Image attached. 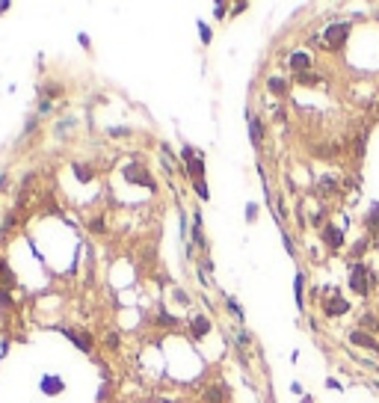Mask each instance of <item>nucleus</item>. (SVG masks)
Instances as JSON below:
<instances>
[{"label":"nucleus","mask_w":379,"mask_h":403,"mask_svg":"<svg viewBox=\"0 0 379 403\" xmlns=\"http://www.w3.org/2000/svg\"><path fill=\"white\" fill-rule=\"evenodd\" d=\"M184 163H187L190 178H193L196 184H202V181H205V160H202V154L187 145V148H184Z\"/></svg>","instance_id":"obj_1"},{"label":"nucleus","mask_w":379,"mask_h":403,"mask_svg":"<svg viewBox=\"0 0 379 403\" xmlns=\"http://www.w3.org/2000/svg\"><path fill=\"white\" fill-rule=\"evenodd\" d=\"M350 285H353V291H356V294H362V297H368V294H371V288H374V279H371V270H368L365 264H359V267H353V276H350Z\"/></svg>","instance_id":"obj_2"},{"label":"nucleus","mask_w":379,"mask_h":403,"mask_svg":"<svg viewBox=\"0 0 379 403\" xmlns=\"http://www.w3.org/2000/svg\"><path fill=\"white\" fill-rule=\"evenodd\" d=\"M347 36H350V27H347V24H332V27L323 33V39H326L329 47H341Z\"/></svg>","instance_id":"obj_3"},{"label":"nucleus","mask_w":379,"mask_h":403,"mask_svg":"<svg viewBox=\"0 0 379 403\" xmlns=\"http://www.w3.org/2000/svg\"><path fill=\"white\" fill-rule=\"evenodd\" d=\"M350 309V303L347 300H341V297H329L326 303H323V312L329 314V317H338V314H344Z\"/></svg>","instance_id":"obj_4"},{"label":"nucleus","mask_w":379,"mask_h":403,"mask_svg":"<svg viewBox=\"0 0 379 403\" xmlns=\"http://www.w3.org/2000/svg\"><path fill=\"white\" fill-rule=\"evenodd\" d=\"M350 341H353V344H359V347H365V350H379L377 338H374V335H368V332H362V329H353V332H350Z\"/></svg>","instance_id":"obj_5"},{"label":"nucleus","mask_w":379,"mask_h":403,"mask_svg":"<svg viewBox=\"0 0 379 403\" xmlns=\"http://www.w3.org/2000/svg\"><path fill=\"white\" fill-rule=\"evenodd\" d=\"M323 240H326L332 249H338V246L344 243V231H341L338 225H326V228H323Z\"/></svg>","instance_id":"obj_6"},{"label":"nucleus","mask_w":379,"mask_h":403,"mask_svg":"<svg viewBox=\"0 0 379 403\" xmlns=\"http://www.w3.org/2000/svg\"><path fill=\"white\" fill-rule=\"evenodd\" d=\"M130 181H136V184H145V187H154V181L148 178V172L142 169V166H127V172H125Z\"/></svg>","instance_id":"obj_7"},{"label":"nucleus","mask_w":379,"mask_h":403,"mask_svg":"<svg viewBox=\"0 0 379 403\" xmlns=\"http://www.w3.org/2000/svg\"><path fill=\"white\" fill-rule=\"evenodd\" d=\"M190 329H193V335H196V338H205V335L211 332V320H208V317H202V314H196V317L190 320Z\"/></svg>","instance_id":"obj_8"},{"label":"nucleus","mask_w":379,"mask_h":403,"mask_svg":"<svg viewBox=\"0 0 379 403\" xmlns=\"http://www.w3.org/2000/svg\"><path fill=\"white\" fill-rule=\"evenodd\" d=\"M246 119H249V134H252V142H255V145H261V139H264V128H261L258 116H255V113H246Z\"/></svg>","instance_id":"obj_9"},{"label":"nucleus","mask_w":379,"mask_h":403,"mask_svg":"<svg viewBox=\"0 0 379 403\" xmlns=\"http://www.w3.org/2000/svg\"><path fill=\"white\" fill-rule=\"evenodd\" d=\"M308 65H311V56H308V53H302V50H299V53H291V68H294V71L302 74V71H308Z\"/></svg>","instance_id":"obj_10"},{"label":"nucleus","mask_w":379,"mask_h":403,"mask_svg":"<svg viewBox=\"0 0 379 403\" xmlns=\"http://www.w3.org/2000/svg\"><path fill=\"white\" fill-rule=\"evenodd\" d=\"M62 389H65V386H62V380H56V377H44V380H42V392H44V395H59Z\"/></svg>","instance_id":"obj_11"},{"label":"nucleus","mask_w":379,"mask_h":403,"mask_svg":"<svg viewBox=\"0 0 379 403\" xmlns=\"http://www.w3.org/2000/svg\"><path fill=\"white\" fill-rule=\"evenodd\" d=\"M205 401H208V403H222V401H225V389H222V386L208 389V392H205Z\"/></svg>","instance_id":"obj_12"},{"label":"nucleus","mask_w":379,"mask_h":403,"mask_svg":"<svg viewBox=\"0 0 379 403\" xmlns=\"http://www.w3.org/2000/svg\"><path fill=\"white\" fill-rule=\"evenodd\" d=\"M193 240H196L199 246H205V237H202V214L193 217Z\"/></svg>","instance_id":"obj_13"},{"label":"nucleus","mask_w":379,"mask_h":403,"mask_svg":"<svg viewBox=\"0 0 379 403\" xmlns=\"http://www.w3.org/2000/svg\"><path fill=\"white\" fill-rule=\"evenodd\" d=\"M365 223H368V228H374V231H379V205H374V208L368 211Z\"/></svg>","instance_id":"obj_14"},{"label":"nucleus","mask_w":379,"mask_h":403,"mask_svg":"<svg viewBox=\"0 0 379 403\" xmlns=\"http://www.w3.org/2000/svg\"><path fill=\"white\" fill-rule=\"evenodd\" d=\"M359 323H362V332H377V317H374V314H362V320H359Z\"/></svg>","instance_id":"obj_15"},{"label":"nucleus","mask_w":379,"mask_h":403,"mask_svg":"<svg viewBox=\"0 0 379 403\" xmlns=\"http://www.w3.org/2000/svg\"><path fill=\"white\" fill-rule=\"evenodd\" d=\"M285 89H288V83H285L282 77H270V92H276V95H285Z\"/></svg>","instance_id":"obj_16"},{"label":"nucleus","mask_w":379,"mask_h":403,"mask_svg":"<svg viewBox=\"0 0 379 403\" xmlns=\"http://www.w3.org/2000/svg\"><path fill=\"white\" fill-rule=\"evenodd\" d=\"M302 285H305V276L296 273V282H294V294H296V306H302Z\"/></svg>","instance_id":"obj_17"},{"label":"nucleus","mask_w":379,"mask_h":403,"mask_svg":"<svg viewBox=\"0 0 379 403\" xmlns=\"http://www.w3.org/2000/svg\"><path fill=\"white\" fill-rule=\"evenodd\" d=\"M296 80H299V83H314V80H317V74H311V71H302V74H296Z\"/></svg>","instance_id":"obj_18"},{"label":"nucleus","mask_w":379,"mask_h":403,"mask_svg":"<svg viewBox=\"0 0 379 403\" xmlns=\"http://www.w3.org/2000/svg\"><path fill=\"white\" fill-rule=\"evenodd\" d=\"M320 187H323V193H335V181H332V178H323Z\"/></svg>","instance_id":"obj_19"},{"label":"nucleus","mask_w":379,"mask_h":403,"mask_svg":"<svg viewBox=\"0 0 379 403\" xmlns=\"http://www.w3.org/2000/svg\"><path fill=\"white\" fill-rule=\"evenodd\" d=\"M199 33H202V42H205V45H208V42H211V30H208V27H205V24H199Z\"/></svg>","instance_id":"obj_20"},{"label":"nucleus","mask_w":379,"mask_h":403,"mask_svg":"<svg viewBox=\"0 0 379 403\" xmlns=\"http://www.w3.org/2000/svg\"><path fill=\"white\" fill-rule=\"evenodd\" d=\"M228 309H231V312H234V314H237V317H243V312H240V306H237V303H234V300H228Z\"/></svg>","instance_id":"obj_21"},{"label":"nucleus","mask_w":379,"mask_h":403,"mask_svg":"<svg viewBox=\"0 0 379 403\" xmlns=\"http://www.w3.org/2000/svg\"><path fill=\"white\" fill-rule=\"evenodd\" d=\"M39 113H50V101H47V98H44V101L39 104Z\"/></svg>","instance_id":"obj_22"},{"label":"nucleus","mask_w":379,"mask_h":403,"mask_svg":"<svg viewBox=\"0 0 379 403\" xmlns=\"http://www.w3.org/2000/svg\"><path fill=\"white\" fill-rule=\"evenodd\" d=\"M92 231H98V234H101V231H104V220H95V223H92Z\"/></svg>","instance_id":"obj_23"},{"label":"nucleus","mask_w":379,"mask_h":403,"mask_svg":"<svg viewBox=\"0 0 379 403\" xmlns=\"http://www.w3.org/2000/svg\"><path fill=\"white\" fill-rule=\"evenodd\" d=\"M285 249H288V252H291V255H296V252H294V240H291V237H288V234H285Z\"/></svg>","instance_id":"obj_24"},{"label":"nucleus","mask_w":379,"mask_h":403,"mask_svg":"<svg viewBox=\"0 0 379 403\" xmlns=\"http://www.w3.org/2000/svg\"><path fill=\"white\" fill-rule=\"evenodd\" d=\"M104 344H110V347H116V344H119V338H116V335H107V338H104Z\"/></svg>","instance_id":"obj_25"},{"label":"nucleus","mask_w":379,"mask_h":403,"mask_svg":"<svg viewBox=\"0 0 379 403\" xmlns=\"http://www.w3.org/2000/svg\"><path fill=\"white\" fill-rule=\"evenodd\" d=\"M0 303H3V306H9V303H12V300H9V291H0Z\"/></svg>","instance_id":"obj_26"},{"label":"nucleus","mask_w":379,"mask_h":403,"mask_svg":"<svg viewBox=\"0 0 379 403\" xmlns=\"http://www.w3.org/2000/svg\"><path fill=\"white\" fill-rule=\"evenodd\" d=\"M0 267H3V264H0Z\"/></svg>","instance_id":"obj_27"}]
</instances>
